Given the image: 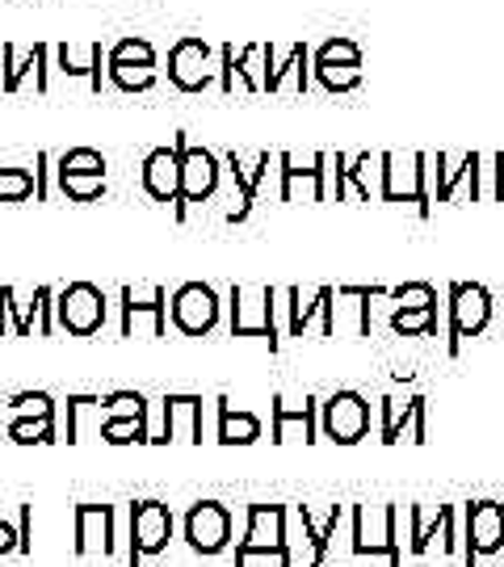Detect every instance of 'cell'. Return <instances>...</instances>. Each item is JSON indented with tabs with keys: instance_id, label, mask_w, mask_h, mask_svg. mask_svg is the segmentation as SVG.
<instances>
[{
	"instance_id": "1",
	"label": "cell",
	"mask_w": 504,
	"mask_h": 567,
	"mask_svg": "<svg viewBox=\"0 0 504 567\" xmlns=\"http://www.w3.org/2000/svg\"><path fill=\"white\" fill-rule=\"evenodd\" d=\"M349 550L387 559V567H403L400 543V505H353L349 508Z\"/></svg>"
},
{
	"instance_id": "2",
	"label": "cell",
	"mask_w": 504,
	"mask_h": 567,
	"mask_svg": "<svg viewBox=\"0 0 504 567\" xmlns=\"http://www.w3.org/2000/svg\"><path fill=\"white\" fill-rule=\"evenodd\" d=\"M496 320V295L484 282H454L445 303V353L459 358L466 337H484Z\"/></svg>"
},
{
	"instance_id": "3",
	"label": "cell",
	"mask_w": 504,
	"mask_h": 567,
	"mask_svg": "<svg viewBox=\"0 0 504 567\" xmlns=\"http://www.w3.org/2000/svg\"><path fill=\"white\" fill-rule=\"evenodd\" d=\"M379 203H412L416 215L433 210V156L383 152V194Z\"/></svg>"
},
{
	"instance_id": "4",
	"label": "cell",
	"mask_w": 504,
	"mask_h": 567,
	"mask_svg": "<svg viewBox=\"0 0 504 567\" xmlns=\"http://www.w3.org/2000/svg\"><path fill=\"white\" fill-rule=\"evenodd\" d=\"M278 299L282 290L274 286H232L227 290V307H232V337H265L269 341V353L278 349Z\"/></svg>"
},
{
	"instance_id": "5",
	"label": "cell",
	"mask_w": 504,
	"mask_h": 567,
	"mask_svg": "<svg viewBox=\"0 0 504 567\" xmlns=\"http://www.w3.org/2000/svg\"><path fill=\"white\" fill-rule=\"evenodd\" d=\"M173 147H177V156H182V194H177V219L189 215V206H202L210 203L215 194H219V177H223V161L210 152V147H202L194 143L185 131L173 135Z\"/></svg>"
},
{
	"instance_id": "6",
	"label": "cell",
	"mask_w": 504,
	"mask_h": 567,
	"mask_svg": "<svg viewBox=\"0 0 504 567\" xmlns=\"http://www.w3.org/2000/svg\"><path fill=\"white\" fill-rule=\"evenodd\" d=\"M105 76L122 93H147L152 84L161 81V60H156V47L147 39H119L105 51Z\"/></svg>"
},
{
	"instance_id": "7",
	"label": "cell",
	"mask_w": 504,
	"mask_h": 567,
	"mask_svg": "<svg viewBox=\"0 0 504 567\" xmlns=\"http://www.w3.org/2000/svg\"><path fill=\"white\" fill-rule=\"evenodd\" d=\"M320 433L337 446H358L370 433V400L353 386H341L320 400Z\"/></svg>"
},
{
	"instance_id": "8",
	"label": "cell",
	"mask_w": 504,
	"mask_h": 567,
	"mask_svg": "<svg viewBox=\"0 0 504 567\" xmlns=\"http://www.w3.org/2000/svg\"><path fill=\"white\" fill-rule=\"evenodd\" d=\"M168 84L182 93H202L219 84V51L198 34H185L168 51Z\"/></svg>"
},
{
	"instance_id": "9",
	"label": "cell",
	"mask_w": 504,
	"mask_h": 567,
	"mask_svg": "<svg viewBox=\"0 0 504 567\" xmlns=\"http://www.w3.org/2000/svg\"><path fill=\"white\" fill-rule=\"evenodd\" d=\"M51 173L60 182V194L72 198V203H97V198H105L110 161L101 156L97 147H72V152H63Z\"/></svg>"
},
{
	"instance_id": "10",
	"label": "cell",
	"mask_w": 504,
	"mask_h": 567,
	"mask_svg": "<svg viewBox=\"0 0 504 567\" xmlns=\"http://www.w3.org/2000/svg\"><path fill=\"white\" fill-rule=\"evenodd\" d=\"M168 320H173V328H177L182 337H206V332H215L223 320L219 290L206 282L177 286L173 299H168Z\"/></svg>"
},
{
	"instance_id": "11",
	"label": "cell",
	"mask_w": 504,
	"mask_h": 567,
	"mask_svg": "<svg viewBox=\"0 0 504 567\" xmlns=\"http://www.w3.org/2000/svg\"><path fill=\"white\" fill-rule=\"evenodd\" d=\"M504 550V505L501 501H471L463 508V567L496 559Z\"/></svg>"
},
{
	"instance_id": "12",
	"label": "cell",
	"mask_w": 504,
	"mask_h": 567,
	"mask_svg": "<svg viewBox=\"0 0 504 567\" xmlns=\"http://www.w3.org/2000/svg\"><path fill=\"white\" fill-rule=\"evenodd\" d=\"M110 316V299L93 282H72L55 295V328H68L72 337H97Z\"/></svg>"
},
{
	"instance_id": "13",
	"label": "cell",
	"mask_w": 504,
	"mask_h": 567,
	"mask_svg": "<svg viewBox=\"0 0 504 567\" xmlns=\"http://www.w3.org/2000/svg\"><path fill=\"white\" fill-rule=\"evenodd\" d=\"M119 311H122V337H164L168 328V290L164 286H122L119 290Z\"/></svg>"
},
{
	"instance_id": "14",
	"label": "cell",
	"mask_w": 504,
	"mask_h": 567,
	"mask_svg": "<svg viewBox=\"0 0 504 567\" xmlns=\"http://www.w3.org/2000/svg\"><path fill=\"white\" fill-rule=\"evenodd\" d=\"M0 84H4V93H21V89L47 93L51 89V47L34 42L21 51L13 42H4L0 47Z\"/></svg>"
},
{
	"instance_id": "15",
	"label": "cell",
	"mask_w": 504,
	"mask_h": 567,
	"mask_svg": "<svg viewBox=\"0 0 504 567\" xmlns=\"http://www.w3.org/2000/svg\"><path fill=\"white\" fill-rule=\"evenodd\" d=\"M269 55H274V42H248L244 51H236L232 42H223L219 47V89L223 93H232L236 84H244L248 93H265Z\"/></svg>"
},
{
	"instance_id": "16",
	"label": "cell",
	"mask_w": 504,
	"mask_h": 567,
	"mask_svg": "<svg viewBox=\"0 0 504 567\" xmlns=\"http://www.w3.org/2000/svg\"><path fill=\"white\" fill-rule=\"evenodd\" d=\"M168 538H173V508L164 501L131 505V567H140L152 555H164Z\"/></svg>"
},
{
	"instance_id": "17",
	"label": "cell",
	"mask_w": 504,
	"mask_h": 567,
	"mask_svg": "<svg viewBox=\"0 0 504 567\" xmlns=\"http://www.w3.org/2000/svg\"><path fill=\"white\" fill-rule=\"evenodd\" d=\"M9 316H13V332L18 337H30L34 332V320H39V332L51 337L55 332V290L51 286H39L30 295V303H18V290L13 286H0V337L9 332Z\"/></svg>"
},
{
	"instance_id": "18",
	"label": "cell",
	"mask_w": 504,
	"mask_h": 567,
	"mask_svg": "<svg viewBox=\"0 0 504 567\" xmlns=\"http://www.w3.org/2000/svg\"><path fill=\"white\" fill-rule=\"evenodd\" d=\"M182 529L194 555H223L232 547V508L219 501H198V505H189Z\"/></svg>"
},
{
	"instance_id": "19",
	"label": "cell",
	"mask_w": 504,
	"mask_h": 567,
	"mask_svg": "<svg viewBox=\"0 0 504 567\" xmlns=\"http://www.w3.org/2000/svg\"><path fill=\"white\" fill-rule=\"evenodd\" d=\"M286 332L290 337H307V328L320 320V337H332V286H290L282 290Z\"/></svg>"
},
{
	"instance_id": "20",
	"label": "cell",
	"mask_w": 504,
	"mask_h": 567,
	"mask_svg": "<svg viewBox=\"0 0 504 567\" xmlns=\"http://www.w3.org/2000/svg\"><path fill=\"white\" fill-rule=\"evenodd\" d=\"M253 555H274L282 564V505H248V529L236 543V567H248Z\"/></svg>"
},
{
	"instance_id": "21",
	"label": "cell",
	"mask_w": 504,
	"mask_h": 567,
	"mask_svg": "<svg viewBox=\"0 0 504 567\" xmlns=\"http://www.w3.org/2000/svg\"><path fill=\"white\" fill-rule=\"evenodd\" d=\"M223 164L232 168V177L240 185V206L227 215L232 224H244L248 215H253V206L261 198V185L269 182V173L278 168V156H269V152H253V156H244V152H227Z\"/></svg>"
},
{
	"instance_id": "22",
	"label": "cell",
	"mask_w": 504,
	"mask_h": 567,
	"mask_svg": "<svg viewBox=\"0 0 504 567\" xmlns=\"http://www.w3.org/2000/svg\"><path fill=\"white\" fill-rule=\"evenodd\" d=\"M282 564L278 567H323V547L316 543L311 529V508L307 505H282Z\"/></svg>"
},
{
	"instance_id": "23",
	"label": "cell",
	"mask_w": 504,
	"mask_h": 567,
	"mask_svg": "<svg viewBox=\"0 0 504 567\" xmlns=\"http://www.w3.org/2000/svg\"><path fill=\"white\" fill-rule=\"evenodd\" d=\"M274 442H320V400L302 395V400H286L274 395Z\"/></svg>"
},
{
	"instance_id": "24",
	"label": "cell",
	"mask_w": 504,
	"mask_h": 567,
	"mask_svg": "<svg viewBox=\"0 0 504 567\" xmlns=\"http://www.w3.org/2000/svg\"><path fill=\"white\" fill-rule=\"evenodd\" d=\"M278 177H282V203H323V177H320V152L311 156H295L282 152L278 156Z\"/></svg>"
},
{
	"instance_id": "25",
	"label": "cell",
	"mask_w": 504,
	"mask_h": 567,
	"mask_svg": "<svg viewBox=\"0 0 504 567\" xmlns=\"http://www.w3.org/2000/svg\"><path fill=\"white\" fill-rule=\"evenodd\" d=\"M311 89V47L307 42H290L282 55L274 47L269 55V76H265V93H307Z\"/></svg>"
},
{
	"instance_id": "26",
	"label": "cell",
	"mask_w": 504,
	"mask_h": 567,
	"mask_svg": "<svg viewBox=\"0 0 504 567\" xmlns=\"http://www.w3.org/2000/svg\"><path fill=\"white\" fill-rule=\"evenodd\" d=\"M72 522H76V555H110L114 550V522H119V513L114 505H76L72 513Z\"/></svg>"
},
{
	"instance_id": "27",
	"label": "cell",
	"mask_w": 504,
	"mask_h": 567,
	"mask_svg": "<svg viewBox=\"0 0 504 567\" xmlns=\"http://www.w3.org/2000/svg\"><path fill=\"white\" fill-rule=\"evenodd\" d=\"M379 194H383V152L344 156L341 203H374Z\"/></svg>"
},
{
	"instance_id": "28",
	"label": "cell",
	"mask_w": 504,
	"mask_h": 567,
	"mask_svg": "<svg viewBox=\"0 0 504 567\" xmlns=\"http://www.w3.org/2000/svg\"><path fill=\"white\" fill-rule=\"evenodd\" d=\"M164 408V437L168 442H194L202 446V395H185V391H168L161 400Z\"/></svg>"
},
{
	"instance_id": "29",
	"label": "cell",
	"mask_w": 504,
	"mask_h": 567,
	"mask_svg": "<svg viewBox=\"0 0 504 567\" xmlns=\"http://www.w3.org/2000/svg\"><path fill=\"white\" fill-rule=\"evenodd\" d=\"M143 189L156 203H177V194H182V156H177V147L147 152V161H143Z\"/></svg>"
},
{
	"instance_id": "30",
	"label": "cell",
	"mask_w": 504,
	"mask_h": 567,
	"mask_svg": "<svg viewBox=\"0 0 504 567\" xmlns=\"http://www.w3.org/2000/svg\"><path fill=\"white\" fill-rule=\"evenodd\" d=\"M459 508L454 505H408L403 517H408V555H424L433 547V538L442 534V547H445V526Z\"/></svg>"
},
{
	"instance_id": "31",
	"label": "cell",
	"mask_w": 504,
	"mask_h": 567,
	"mask_svg": "<svg viewBox=\"0 0 504 567\" xmlns=\"http://www.w3.org/2000/svg\"><path fill=\"white\" fill-rule=\"evenodd\" d=\"M55 63H60L63 76H84L93 93H101V76H105V51H101V42H60L55 51Z\"/></svg>"
},
{
	"instance_id": "32",
	"label": "cell",
	"mask_w": 504,
	"mask_h": 567,
	"mask_svg": "<svg viewBox=\"0 0 504 567\" xmlns=\"http://www.w3.org/2000/svg\"><path fill=\"white\" fill-rule=\"evenodd\" d=\"M215 412H219V433H215V442H223V446H253V442H261V416H253V412H244V408H232L227 395L215 400Z\"/></svg>"
},
{
	"instance_id": "33",
	"label": "cell",
	"mask_w": 504,
	"mask_h": 567,
	"mask_svg": "<svg viewBox=\"0 0 504 567\" xmlns=\"http://www.w3.org/2000/svg\"><path fill=\"white\" fill-rule=\"evenodd\" d=\"M4 433H9L13 446H51V442H60L55 416H13Z\"/></svg>"
},
{
	"instance_id": "34",
	"label": "cell",
	"mask_w": 504,
	"mask_h": 567,
	"mask_svg": "<svg viewBox=\"0 0 504 567\" xmlns=\"http://www.w3.org/2000/svg\"><path fill=\"white\" fill-rule=\"evenodd\" d=\"M311 76L320 81L328 93H353L362 84V63H320L311 60Z\"/></svg>"
},
{
	"instance_id": "35",
	"label": "cell",
	"mask_w": 504,
	"mask_h": 567,
	"mask_svg": "<svg viewBox=\"0 0 504 567\" xmlns=\"http://www.w3.org/2000/svg\"><path fill=\"white\" fill-rule=\"evenodd\" d=\"M391 328L400 337H433L438 332V307H395Z\"/></svg>"
},
{
	"instance_id": "36",
	"label": "cell",
	"mask_w": 504,
	"mask_h": 567,
	"mask_svg": "<svg viewBox=\"0 0 504 567\" xmlns=\"http://www.w3.org/2000/svg\"><path fill=\"white\" fill-rule=\"evenodd\" d=\"M97 433H101V442H110V446L147 442V412H143V416H105Z\"/></svg>"
},
{
	"instance_id": "37",
	"label": "cell",
	"mask_w": 504,
	"mask_h": 567,
	"mask_svg": "<svg viewBox=\"0 0 504 567\" xmlns=\"http://www.w3.org/2000/svg\"><path fill=\"white\" fill-rule=\"evenodd\" d=\"M25 198H39V177L30 168L0 164V203H25Z\"/></svg>"
},
{
	"instance_id": "38",
	"label": "cell",
	"mask_w": 504,
	"mask_h": 567,
	"mask_svg": "<svg viewBox=\"0 0 504 567\" xmlns=\"http://www.w3.org/2000/svg\"><path fill=\"white\" fill-rule=\"evenodd\" d=\"M379 408H383V446H400L403 442V425H408V416H412V395L408 400H400V395H383L379 400Z\"/></svg>"
},
{
	"instance_id": "39",
	"label": "cell",
	"mask_w": 504,
	"mask_h": 567,
	"mask_svg": "<svg viewBox=\"0 0 504 567\" xmlns=\"http://www.w3.org/2000/svg\"><path fill=\"white\" fill-rule=\"evenodd\" d=\"M89 416H101V395H68V442H81Z\"/></svg>"
},
{
	"instance_id": "40",
	"label": "cell",
	"mask_w": 504,
	"mask_h": 567,
	"mask_svg": "<svg viewBox=\"0 0 504 567\" xmlns=\"http://www.w3.org/2000/svg\"><path fill=\"white\" fill-rule=\"evenodd\" d=\"M4 408H9L13 416H55V412H60L51 391H18Z\"/></svg>"
},
{
	"instance_id": "41",
	"label": "cell",
	"mask_w": 504,
	"mask_h": 567,
	"mask_svg": "<svg viewBox=\"0 0 504 567\" xmlns=\"http://www.w3.org/2000/svg\"><path fill=\"white\" fill-rule=\"evenodd\" d=\"M341 173H344V152H320L323 203H341Z\"/></svg>"
},
{
	"instance_id": "42",
	"label": "cell",
	"mask_w": 504,
	"mask_h": 567,
	"mask_svg": "<svg viewBox=\"0 0 504 567\" xmlns=\"http://www.w3.org/2000/svg\"><path fill=\"white\" fill-rule=\"evenodd\" d=\"M143 412H147V400L140 391H114L101 400V421L105 416H143Z\"/></svg>"
},
{
	"instance_id": "43",
	"label": "cell",
	"mask_w": 504,
	"mask_h": 567,
	"mask_svg": "<svg viewBox=\"0 0 504 567\" xmlns=\"http://www.w3.org/2000/svg\"><path fill=\"white\" fill-rule=\"evenodd\" d=\"M387 299L395 307H438V290L429 282H403L395 290H387Z\"/></svg>"
},
{
	"instance_id": "44",
	"label": "cell",
	"mask_w": 504,
	"mask_h": 567,
	"mask_svg": "<svg viewBox=\"0 0 504 567\" xmlns=\"http://www.w3.org/2000/svg\"><path fill=\"white\" fill-rule=\"evenodd\" d=\"M311 60H320V63H362V47H358L353 39H344V34H337V39L323 42Z\"/></svg>"
},
{
	"instance_id": "45",
	"label": "cell",
	"mask_w": 504,
	"mask_h": 567,
	"mask_svg": "<svg viewBox=\"0 0 504 567\" xmlns=\"http://www.w3.org/2000/svg\"><path fill=\"white\" fill-rule=\"evenodd\" d=\"M403 442H412V446L429 442V400L424 395H412V416L403 425Z\"/></svg>"
},
{
	"instance_id": "46",
	"label": "cell",
	"mask_w": 504,
	"mask_h": 567,
	"mask_svg": "<svg viewBox=\"0 0 504 567\" xmlns=\"http://www.w3.org/2000/svg\"><path fill=\"white\" fill-rule=\"evenodd\" d=\"M18 538H21V555H30V547H34V508L21 505V522H18Z\"/></svg>"
},
{
	"instance_id": "47",
	"label": "cell",
	"mask_w": 504,
	"mask_h": 567,
	"mask_svg": "<svg viewBox=\"0 0 504 567\" xmlns=\"http://www.w3.org/2000/svg\"><path fill=\"white\" fill-rule=\"evenodd\" d=\"M18 547H21L18 529L9 526V522H0V555H13Z\"/></svg>"
},
{
	"instance_id": "48",
	"label": "cell",
	"mask_w": 504,
	"mask_h": 567,
	"mask_svg": "<svg viewBox=\"0 0 504 567\" xmlns=\"http://www.w3.org/2000/svg\"><path fill=\"white\" fill-rule=\"evenodd\" d=\"M496 307H501V311H504V295H501V303H496Z\"/></svg>"
},
{
	"instance_id": "49",
	"label": "cell",
	"mask_w": 504,
	"mask_h": 567,
	"mask_svg": "<svg viewBox=\"0 0 504 567\" xmlns=\"http://www.w3.org/2000/svg\"><path fill=\"white\" fill-rule=\"evenodd\" d=\"M0 412H4V404H0Z\"/></svg>"
}]
</instances>
